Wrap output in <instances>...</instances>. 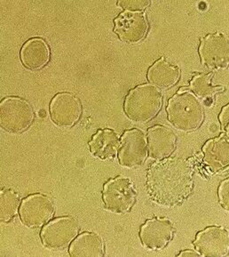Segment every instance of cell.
<instances>
[{
    "mask_svg": "<svg viewBox=\"0 0 229 257\" xmlns=\"http://www.w3.org/2000/svg\"><path fill=\"white\" fill-rule=\"evenodd\" d=\"M194 168L178 157L157 160L147 170L146 190L149 199L161 207H175L188 199L194 189Z\"/></svg>",
    "mask_w": 229,
    "mask_h": 257,
    "instance_id": "obj_1",
    "label": "cell"
},
{
    "mask_svg": "<svg viewBox=\"0 0 229 257\" xmlns=\"http://www.w3.org/2000/svg\"><path fill=\"white\" fill-rule=\"evenodd\" d=\"M166 112L169 122L182 132L196 130L204 118L202 101L188 88H181L169 99Z\"/></svg>",
    "mask_w": 229,
    "mask_h": 257,
    "instance_id": "obj_2",
    "label": "cell"
},
{
    "mask_svg": "<svg viewBox=\"0 0 229 257\" xmlns=\"http://www.w3.org/2000/svg\"><path fill=\"white\" fill-rule=\"evenodd\" d=\"M163 94L151 84H143L129 91L124 103V111L130 120L147 123L159 113Z\"/></svg>",
    "mask_w": 229,
    "mask_h": 257,
    "instance_id": "obj_3",
    "label": "cell"
},
{
    "mask_svg": "<svg viewBox=\"0 0 229 257\" xmlns=\"http://www.w3.org/2000/svg\"><path fill=\"white\" fill-rule=\"evenodd\" d=\"M200 173L206 176L221 175L229 170V137L224 133L207 141L201 152L189 159Z\"/></svg>",
    "mask_w": 229,
    "mask_h": 257,
    "instance_id": "obj_4",
    "label": "cell"
},
{
    "mask_svg": "<svg viewBox=\"0 0 229 257\" xmlns=\"http://www.w3.org/2000/svg\"><path fill=\"white\" fill-rule=\"evenodd\" d=\"M102 200L107 210L115 214H127L136 202V189L127 177L117 176L104 184Z\"/></svg>",
    "mask_w": 229,
    "mask_h": 257,
    "instance_id": "obj_5",
    "label": "cell"
},
{
    "mask_svg": "<svg viewBox=\"0 0 229 257\" xmlns=\"http://www.w3.org/2000/svg\"><path fill=\"white\" fill-rule=\"evenodd\" d=\"M34 111L31 104L19 97H7L0 103V125L5 131L20 134L33 123Z\"/></svg>",
    "mask_w": 229,
    "mask_h": 257,
    "instance_id": "obj_6",
    "label": "cell"
},
{
    "mask_svg": "<svg viewBox=\"0 0 229 257\" xmlns=\"http://www.w3.org/2000/svg\"><path fill=\"white\" fill-rule=\"evenodd\" d=\"M199 56L202 65L211 70H225L229 66V38L213 32L200 39Z\"/></svg>",
    "mask_w": 229,
    "mask_h": 257,
    "instance_id": "obj_7",
    "label": "cell"
},
{
    "mask_svg": "<svg viewBox=\"0 0 229 257\" xmlns=\"http://www.w3.org/2000/svg\"><path fill=\"white\" fill-rule=\"evenodd\" d=\"M78 224L72 217H59L51 221L40 232L43 245L53 250L66 248L78 236Z\"/></svg>",
    "mask_w": 229,
    "mask_h": 257,
    "instance_id": "obj_8",
    "label": "cell"
},
{
    "mask_svg": "<svg viewBox=\"0 0 229 257\" xmlns=\"http://www.w3.org/2000/svg\"><path fill=\"white\" fill-rule=\"evenodd\" d=\"M148 144L144 133L138 128L128 129L121 137L118 160L124 168L140 167L147 160Z\"/></svg>",
    "mask_w": 229,
    "mask_h": 257,
    "instance_id": "obj_9",
    "label": "cell"
},
{
    "mask_svg": "<svg viewBox=\"0 0 229 257\" xmlns=\"http://www.w3.org/2000/svg\"><path fill=\"white\" fill-rule=\"evenodd\" d=\"M55 207L46 195L32 194L23 200L19 209L20 218L24 225L37 229L45 225L54 215Z\"/></svg>",
    "mask_w": 229,
    "mask_h": 257,
    "instance_id": "obj_10",
    "label": "cell"
},
{
    "mask_svg": "<svg viewBox=\"0 0 229 257\" xmlns=\"http://www.w3.org/2000/svg\"><path fill=\"white\" fill-rule=\"evenodd\" d=\"M193 245L201 256H225L229 253V231L222 226L207 227L196 234Z\"/></svg>",
    "mask_w": 229,
    "mask_h": 257,
    "instance_id": "obj_11",
    "label": "cell"
},
{
    "mask_svg": "<svg viewBox=\"0 0 229 257\" xmlns=\"http://www.w3.org/2000/svg\"><path fill=\"white\" fill-rule=\"evenodd\" d=\"M173 234L174 227L170 220L153 217L140 227V239L147 249L160 251L167 246Z\"/></svg>",
    "mask_w": 229,
    "mask_h": 257,
    "instance_id": "obj_12",
    "label": "cell"
},
{
    "mask_svg": "<svg viewBox=\"0 0 229 257\" xmlns=\"http://www.w3.org/2000/svg\"><path fill=\"white\" fill-rule=\"evenodd\" d=\"M114 32L126 43H139L148 32V20L142 12L124 11L114 20Z\"/></svg>",
    "mask_w": 229,
    "mask_h": 257,
    "instance_id": "obj_13",
    "label": "cell"
},
{
    "mask_svg": "<svg viewBox=\"0 0 229 257\" xmlns=\"http://www.w3.org/2000/svg\"><path fill=\"white\" fill-rule=\"evenodd\" d=\"M81 102L70 93H60L52 99L51 119L61 127H71L81 117Z\"/></svg>",
    "mask_w": 229,
    "mask_h": 257,
    "instance_id": "obj_14",
    "label": "cell"
},
{
    "mask_svg": "<svg viewBox=\"0 0 229 257\" xmlns=\"http://www.w3.org/2000/svg\"><path fill=\"white\" fill-rule=\"evenodd\" d=\"M177 138L171 129L164 125H154L147 133L148 155L152 159H167L176 149Z\"/></svg>",
    "mask_w": 229,
    "mask_h": 257,
    "instance_id": "obj_15",
    "label": "cell"
},
{
    "mask_svg": "<svg viewBox=\"0 0 229 257\" xmlns=\"http://www.w3.org/2000/svg\"><path fill=\"white\" fill-rule=\"evenodd\" d=\"M148 80L159 89H169L177 84L180 77L179 67L162 57L155 61L148 70Z\"/></svg>",
    "mask_w": 229,
    "mask_h": 257,
    "instance_id": "obj_16",
    "label": "cell"
},
{
    "mask_svg": "<svg viewBox=\"0 0 229 257\" xmlns=\"http://www.w3.org/2000/svg\"><path fill=\"white\" fill-rule=\"evenodd\" d=\"M90 152L100 160H112L117 156L120 147V139L113 129L98 130L89 142Z\"/></svg>",
    "mask_w": 229,
    "mask_h": 257,
    "instance_id": "obj_17",
    "label": "cell"
},
{
    "mask_svg": "<svg viewBox=\"0 0 229 257\" xmlns=\"http://www.w3.org/2000/svg\"><path fill=\"white\" fill-rule=\"evenodd\" d=\"M50 49L42 39L28 40L21 50V60L24 66L31 70H39L50 61Z\"/></svg>",
    "mask_w": 229,
    "mask_h": 257,
    "instance_id": "obj_18",
    "label": "cell"
},
{
    "mask_svg": "<svg viewBox=\"0 0 229 257\" xmlns=\"http://www.w3.org/2000/svg\"><path fill=\"white\" fill-rule=\"evenodd\" d=\"M69 252L74 257H102L104 244L97 234L83 232L71 242Z\"/></svg>",
    "mask_w": 229,
    "mask_h": 257,
    "instance_id": "obj_19",
    "label": "cell"
},
{
    "mask_svg": "<svg viewBox=\"0 0 229 257\" xmlns=\"http://www.w3.org/2000/svg\"><path fill=\"white\" fill-rule=\"evenodd\" d=\"M213 73H199L194 75L189 82L188 89L191 90L199 99H202L208 105V101L212 102L215 95L220 94L224 90V86H215L212 84Z\"/></svg>",
    "mask_w": 229,
    "mask_h": 257,
    "instance_id": "obj_20",
    "label": "cell"
},
{
    "mask_svg": "<svg viewBox=\"0 0 229 257\" xmlns=\"http://www.w3.org/2000/svg\"><path fill=\"white\" fill-rule=\"evenodd\" d=\"M0 220L2 222H12L20 209V197L16 191L3 189L0 194Z\"/></svg>",
    "mask_w": 229,
    "mask_h": 257,
    "instance_id": "obj_21",
    "label": "cell"
},
{
    "mask_svg": "<svg viewBox=\"0 0 229 257\" xmlns=\"http://www.w3.org/2000/svg\"><path fill=\"white\" fill-rule=\"evenodd\" d=\"M117 5V7L124 8L126 11L141 12L150 5V1H148V0H145V1H143V0H140V1L124 0V1H118Z\"/></svg>",
    "mask_w": 229,
    "mask_h": 257,
    "instance_id": "obj_22",
    "label": "cell"
},
{
    "mask_svg": "<svg viewBox=\"0 0 229 257\" xmlns=\"http://www.w3.org/2000/svg\"><path fill=\"white\" fill-rule=\"evenodd\" d=\"M218 202L225 211L229 212V178L220 182L217 188Z\"/></svg>",
    "mask_w": 229,
    "mask_h": 257,
    "instance_id": "obj_23",
    "label": "cell"
},
{
    "mask_svg": "<svg viewBox=\"0 0 229 257\" xmlns=\"http://www.w3.org/2000/svg\"><path fill=\"white\" fill-rule=\"evenodd\" d=\"M218 120L222 131L229 137V103L222 108Z\"/></svg>",
    "mask_w": 229,
    "mask_h": 257,
    "instance_id": "obj_24",
    "label": "cell"
},
{
    "mask_svg": "<svg viewBox=\"0 0 229 257\" xmlns=\"http://www.w3.org/2000/svg\"><path fill=\"white\" fill-rule=\"evenodd\" d=\"M177 256H201V254L196 250H183L182 252L178 253Z\"/></svg>",
    "mask_w": 229,
    "mask_h": 257,
    "instance_id": "obj_25",
    "label": "cell"
}]
</instances>
